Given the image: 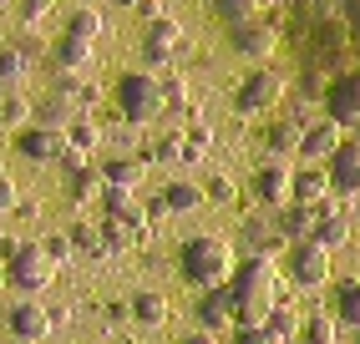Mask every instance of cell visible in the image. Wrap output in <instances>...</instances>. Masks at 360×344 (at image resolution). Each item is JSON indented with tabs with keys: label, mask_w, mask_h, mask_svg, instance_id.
Returning a JSON list of instances; mask_svg holds the SVG:
<instances>
[{
	"label": "cell",
	"mask_w": 360,
	"mask_h": 344,
	"mask_svg": "<svg viewBox=\"0 0 360 344\" xmlns=\"http://www.w3.org/2000/svg\"><path fill=\"white\" fill-rule=\"evenodd\" d=\"M183 279L188 284H198V289H213V284H229V274H233V249H229V243L224 238H188L183 243Z\"/></svg>",
	"instance_id": "6da1fadb"
},
{
	"label": "cell",
	"mask_w": 360,
	"mask_h": 344,
	"mask_svg": "<svg viewBox=\"0 0 360 344\" xmlns=\"http://www.w3.org/2000/svg\"><path fill=\"white\" fill-rule=\"evenodd\" d=\"M56 279V263L46 258L41 243H15L11 258H6V289H20L26 299H36L41 289H51Z\"/></svg>",
	"instance_id": "7a4b0ae2"
},
{
	"label": "cell",
	"mask_w": 360,
	"mask_h": 344,
	"mask_svg": "<svg viewBox=\"0 0 360 344\" xmlns=\"http://www.w3.org/2000/svg\"><path fill=\"white\" fill-rule=\"evenodd\" d=\"M112 96H117V112L127 121H158L162 117V81L153 71H127V77L112 86Z\"/></svg>",
	"instance_id": "3957f363"
},
{
	"label": "cell",
	"mask_w": 360,
	"mask_h": 344,
	"mask_svg": "<svg viewBox=\"0 0 360 344\" xmlns=\"http://www.w3.org/2000/svg\"><path fill=\"white\" fill-rule=\"evenodd\" d=\"M290 279L300 289H325L330 284V249L315 238H300L290 249Z\"/></svg>",
	"instance_id": "277c9868"
},
{
	"label": "cell",
	"mask_w": 360,
	"mask_h": 344,
	"mask_svg": "<svg viewBox=\"0 0 360 344\" xmlns=\"http://www.w3.org/2000/svg\"><path fill=\"white\" fill-rule=\"evenodd\" d=\"M15 152L26 157V162H56L66 152V127L26 121V127H15Z\"/></svg>",
	"instance_id": "5b68a950"
},
{
	"label": "cell",
	"mask_w": 360,
	"mask_h": 344,
	"mask_svg": "<svg viewBox=\"0 0 360 344\" xmlns=\"http://www.w3.org/2000/svg\"><path fill=\"white\" fill-rule=\"evenodd\" d=\"M254 198H259V208H284L295 198V167H284L279 157L274 162H264L259 172H254Z\"/></svg>",
	"instance_id": "8992f818"
},
{
	"label": "cell",
	"mask_w": 360,
	"mask_h": 344,
	"mask_svg": "<svg viewBox=\"0 0 360 344\" xmlns=\"http://www.w3.org/2000/svg\"><path fill=\"white\" fill-rule=\"evenodd\" d=\"M350 233H355L350 213L335 203V198H320V203H315V228H309V238L325 243V249L335 253V249H345V243H350Z\"/></svg>",
	"instance_id": "52a82bcc"
},
{
	"label": "cell",
	"mask_w": 360,
	"mask_h": 344,
	"mask_svg": "<svg viewBox=\"0 0 360 344\" xmlns=\"http://www.w3.org/2000/svg\"><path fill=\"white\" fill-rule=\"evenodd\" d=\"M229 41H233V51L238 56H249V61H269L274 56V46H279V31L269 26V20H244V26H229Z\"/></svg>",
	"instance_id": "ba28073f"
},
{
	"label": "cell",
	"mask_w": 360,
	"mask_h": 344,
	"mask_svg": "<svg viewBox=\"0 0 360 344\" xmlns=\"http://www.w3.org/2000/svg\"><path fill=\"white\" fill-rule=\"evenodd\" d=\"M279 96H284V81L274 77V71L259 66V71H249V77H244V86H238L233 102H238V112H269Z\"/></svg>",
	"instance_id": "9c48e42d"
},
{
	"label": "cell",
	"mask_w": 360,
	"mask_h": 344,
	"mask_svg": "<svg viewBox=\"0 0 360 344\" xmlns=\"http://www.w3.org/2000/svg\"><path fill=\"white\" fill-rule=\"evenodd\" d=\"M6 329L15 334V339H46V334H51L56 324H51V309H41L36 299H20V304H11L6 309Z\"/></svg>",
	"instance_id": "30bf717a"
},
{
	"label": "cell",
	"mask_w": 360,
	"mask_h": 344,
	"mask_svg": "<svg viewBox=\"0 0 360 344\" xmlns=\"http://www.w3.org/2000/svg\"><path fill=\"white\" fill-rule=\"evenodd\" d=\"M340 142H345V127H340L335 117H325V121H315V127L300 132V157H304V162H330Z\"/></svg>",
	"instance_id": "8fae6325"
},
{
	"label": "cell",
	"mask_w": 360,
	"mask_h": 344,
	"mask_svg": "<svg viewBox=\"0 0 360 344\" xmlns=\"http://www.w3.org/2000/svg\"><path fill=\"white\" fill-rule=\"evenodd\" d=\"M330 192H340V198H355L360 192V142H340L330 157Z\"/></svg>",
	"instance_id": "7c38bea8"
},
{
	"label": "cell",
	"mask_w": 360,
	"mask_h": 344,
	"mask_svg": "<svg viewBox=\"0 0 360 344\" xmlns=\"http://www.w3.org/2000/svg\"><path fill=\"white\" fill-rule=\"evenodd\" d=\"M325 112L340 121V127L360 117V71H350V77H335V81L325 86Z\"/></svg>",
	"instance_id": "4fadbf2b"
},
{
	"label": "cell",
	"mask_w": 360,
	"mask_h": 344,
	"mask_svg": "<svg viewBox=\"0 0 360 344\" xmlns=\"http://www.w3.org/2000/svg\"><path fill=\"white\" fill-rule=\"evenodd\" d=\"M198 324H203V329H213V334L233 329V289H229V284L203 289V299H198Z\"/></svg>",
	"instance_id": "5bb4252c"
},
{
	"label": "cell",
	"mask_w": 360,
	"mask_h": 344,
	"mask_svg": "<svg viewBox=\"0 0 360 344\" xmlns=\"http://www.w3.org/2000/svg\"><path fill=\"white\" fill-rule=\"evenodd\" d=\"M71 117H77V102H71V77H61V81L31 107V121H46V127H66Z\"/></svg>",
	"instance_id": "9a60e30c"
},
{
	"label": "cell",
	"mask_w": 360,
	"mask_h": 344,
	"mask_svg": "<svg viewBox=\"0 0 360 344\" xmlns=\"http://www.w3.org/2000/svg\"><path fill=\"white\" fill-rule=\"evenodd\" d=\"M279 213V233L290 238V243H300V238H309V228H315V203H300V198H290L284 208H274Z\"/></svg>",
	"instance_id": "2e32d148"
},
{
	"label": "cell",
	"mask_w": 360,
	"mask_h": 344,
	"mask_svg": "<svg viewBox=\"0 0 360 344\" xmlns=\"http://www.w3.org/2000/svg\"><path fill=\"white\" fill-rule=\"evenodd\" d=\"M102 167H91V162H82V167H71L66 172V198L71 203H97L102 198Z\"/></svg>",
	"instance_id": "e0dca14e"
},
{
	"label": "cell",
	"mask_w": 360,
	"mask_h": 344,
	"mask_svg": "<svg viewBox=\"0 0 360 344\" xmlns=\"http://www.w3.org/2000/svg\"><path fill=\"white\" fill-rule=\"evenodd\" d=\"M31 77V46H0V91H20Z\"/></svg>",
	"instance_id": "ac0fdd59"
},
{
	"label": "cell",
	"mask_w": 360,
	"mask_h": 344,
	"mask_svg": "<svg viewBox=\"0 0 360 344\" xmlns=\"http://www.w3.org/2000/svg\"><path fill=\"white\" fill-rule=\"evenodd\" d=\"M127 304H132V324H142V329H158L162 319H167V299H162L158 289H137Z\"/></svg>",
	"instance_id": "d6986e66"
},
{
	"label": "cell",
	"mask_w": 360,
	"mask_h": 344,
	"mask_svg": "<svg viewBox=\"0 0 360 344\" xmlns=\"http://www.w3.org/2000/svg\"><path fill=\"white\" fill-rule=\"evenodd\" d=\"M295 198L300 203L330 198V167H295Z\"/></svg>",
	"instance_id": "ffe728a7"
},
{
	"label": "cell",
	"mask_w": 360,
	"mask_h": 344,
	"mask_svg": "<svg viewBox=\"0 0 360 344\" xmlns=\"http://www.w3.org/2000/svg\"><path fill=\"white\" fill-rule=\"evenodd\" d=\"M162 198H167V208L173 213H198L208 198H203V183H193V178H178V183H167L162 187Z\"/></svg>",
	"instance_id": "44dd1931"
},
{
	"label": "cell",
	"mask_w": 360,
	"mask_h": 344,
	"mask_svg": "<svg viewBox=\"0 0 360 344\" xmlns=\"http://www.w3.org/2000/svg\"><path fill=\"white\" fill-rule=\"evenodd\" d=\"M91 61V41H77V36H61L56 46H51V66L56 71H82Z\"/></svg>",
	"instance_id": "7402d4cb"
},
{
	"label": "cell",
	"mask_w": 360,
	"mask_h": 344,
	"mask_svg": "<svg viewBox=\"0 0 360 344\" xmlns=\"http://www.w3.org/2000/svg\"><path fill=\"white\" fill-rule=\"evenodd\" d=\"M102 183L107 187H142V157H112V162H102Z\"/></svg>",
	"instance_id": "603a6c76"
},
{
	"label": "cell",
	"mask_w": 360,
	"mask_h": 344,
	"mask_svg": "<svg viewBox=\"0 0 360 344\" xmlns=\"http://www.w3.org/2000/svg\"><path fill=\"white\" fill-rule=\"evenodd\" d=\"M142 162H162V167H183V132H162L158 142L142 147Z\"/></svg>",
	"instance_id": "cb8c5ba5"
},
{
	"label": "cell",
	"mask_w": 360,
	"mask_h": 344,
	"mask_svg": "<svg viewBox=\"0 0 360 344\" xmlns=\"http://www.w3.org/2000/svg\"><path fill=\"white\" fill-rule=\"evenodd\" d=\"M102 31H107V20H102L97 6H82V11L66 15V36H77V41H97Z\"/></svg>",
	"instance_id": "d4e9b609"
},
{
	"label": "cell",
	"mask_w": 360,
	"mask_h": 344,
	"mask_svg": "<svg viewBox=\"0 0 360 344\" xmlns=\"http://www.w3.org/2000/svg\"><path fill=\"white\" fill-rule=\"evenodd\" d=\"M71 249L86 253V258H107V238H102V223H71Z\"/></svg>",
	"instance_id": "484cf974"
},
{
	"label": "cell",
	"mask_w": 360,
	"mask_h": 344,
	"mask_svg": "<svg viewBox=\"0 0 360 344\" xmlns=\"http://www.w3.org/2000/svg\"><path fill=\"white\" fill-rule=\"evenodd\" d=\"M102 238H107V253H127L142 233L127 223V218H112V213H102Z\"/></svg>",
	"instance_id": "4316f807"
},
{
	"label": "cell",
	"mask_w": 360,
	"mask_h": 344,
	"mask_svg": "<svg viewBox=\"0 0 360 344\" xmlns=\"http://www.w3.org/2000/svg\"><path fill=\"white\" fill-rule=\"evenodd\" d=\"M264 329H269V334L284 344L290 334H300V314H295L290 304H284V299H274V304H269V314H264Z\"/></svg>",
	"instance_id": "83f0119b"
},
{
	"label": "cell",
	"mask_w": 360,
	"mask_h": 344,
	"mask_svg": "<svg viewBox=\"0 0 360 344\" xmlns=\"http://www.w3.org/2000/svg\"><path fill=\"white\" fill-rule=\"evenodd\" d=\"M300 121H279V127H269V132H264V142H269V152L274 157H295L300 152Z\"/></svg>",
	"instance_id": "f1b7e54d"
},
{
	"label": "cell",
	"mask_w": 360,
	"mask_h": 344,
	"mask_svg": "<svg viewBox=\"0 0 360 344\" xmlns=\"http://www.w3.org/2000/svg\"><path fill=\"white\" fill-rule=\"evenodd\" d=\"M31 107L36 102H26V96H20V91H0V127H26V121H31Z\"/></svg>",
	"instance_id": "f546056e"
},
{
	"label": "cell",
	"mask_w": 360,
	"mask_h": 344,
	"mask_svg": "<svg viewBox=\"0 0 360 344\" xmlns=\"http://www.w3.org/2000/svg\"><path fill=\"white\" fill-rule=\"evenodd\" d=\"M66 142L82 147V152H97V147H102V127H97L91 117H71V121H66Z\"/></svg>",
	"instance_id": "4dcf8cb0"
},
{
	"label": "cell",
	"mask_w": 360,
	"mask_h": 344,
	"mask_svg": "<svg viewBox=\"0 0 360 344\" xmlns=\"http://www.w3.org/2000/svg\"><path fill=\"white\" fill-rule=\"evenodd\" d=\"M142 41H148V46H167V51H173V46L183 41V26H178L173 15H153V20H148V36H142Z\"/></svg>",
	"instance_id": "1f68e13d"
},
{
	"label": "cell",
	"mask_w": 360,
	"mask_h": 344,
	"mask_svg": "<svg viewBox=\"0 0 360 344\" xmlns=\"http://www.w3.org/2000/svg\"><path fill=\"white\" fill-rule=\"evenodd\" d=\"M162 112H193V91L183 77H162Z\"/></svg>",
	"instance_id": "d6a6232c"
},
{
	"label": "cell",
	"mask_w": 360,
	"mask_h": 344,
	"mask_svg": "<svg viewBox=\"0 0 360 344\" xmlns=\"http://www.w3.org/2000/svg\"><path fill=\"white\" fill-rule=\"evenodd\" d=\"M213 11H219L224 26H244V20H254V15H259L254 0H213Z\"/></svg>",
	"instance_id": "836d02e7"
},
{
	"label": "cell",
	"mask_w": 360,
	"mask_h": 344,
	"mask_svg": "<svg viewBox=\"0 0 360 344\" xmlns=\"http://www.w3.org/2000/svg\"><path fill=\"white\" fill-rule=\"evenodd\" d=\"M335 309H340V319L350 329H360V279L340 284V299H335Z\"/></svg>",
	"instance_id": "e575fe53"
},
{
	"label": "cell",
	"mask_w": 360,
	"mask_h": 344,
	"mask_svg": "<svg viewBox=\"0 0 360 344\" xmlns=\"http://www.w3.org/2000/svg\"><path fill=\"white\" fill-rule=\"evenodd\" d=\"M300 339H304V344H330V339H335V319H330V314L304 319V324H300Z\"/></svg>",
	"instance_id": "d590c367"
},
{
	"label": "cell",
	"mask_w": 360,
	"mask_h": 344,
	"mask_svg": "<svg viewBox=\"0 0 360 344\" xmlns=\"http://www.w3.org/2000/svg\"><path fill=\"white\" fill-rule=\"evenodd\" d=\"M203 198H208V203H233V198H238V187H233V178L213 172V178L203 183Z\"/></svg>",
	"instance_id": "8d00e7d4"
},
{
	"label": "cell",
	"mask_w": 360,
	"mask_h": 344,
	"mask_svg": "<svg viewBox=\"0 0 360 344\" xmlns=\"http://www.w3.org/2000/svg\"><path fill=\"white\" fill-rule=\"evenodd\" d=\"M41 249H46V258H51L56 268H61V263H71V253H77V249H71V238H66V233H51V238L41 243Z\"/></svg>",
	"instance_id": "74e56055"
},
{
	"label": "cell",
	"mask_w": 360,
	"mask_h": 344,
	"mask_svg": "<svg viewBox=\"0 0 360 344\" xmlns=\"http://www.w3.org/2000/svg\"><path fill=\"white\" fill-rule=\"evenodd\" d=\"M233 344H279L264 324H233Z\"/></svg>",
	"instance_id": "f35d334b"
},
{
	"label": "cell",
	"mask_w": 360,
	"mask_h": 344,
	"mask_svg": "<svg viewBox=\"0 0 360 344\" xmlns=\"http://www.w3.org/2000/svg\"><path fill=\"white\" fill-rule=\"evenodd\" d=\"M46 15H51V0H20V20L26 26H41Z\"/></svg>",
	"instance_id": "ab89813d"
},
{
	"label": "cell",
	"mask_w": 360,
	"mask_h": 344,
	"mask_svg": "<svg viewBox=\"0 0 360 344\" xmlns=\"http://www.w3.org/2000/svg\"><path fill=\"white\" fill-rule=\"evenodd\" d=\"M142 213H148V228H158V223H167V218H173V208H167L162 192H158L153 203H142Z\"/></svg>",
	"instance_id": "60d3db41"
},
{
	"label": "cell",
	"mask_w": 360,
	"mask_h": 344,
	"mask_svg": "<svg viewBox=\"0 0 360 344\" xmlns=\"http://www.w3.org/2000/svg\"><path fill=\"white\" fill-rule=\"evenodd\" d=\"M15 208H20V187H15L11 178H0V218L15 213Z\"/></svg>",
	"instance_id": "b9f144b4"
},
{
	"label": "cell",
	"mask_w": 360,
	"mask_h": 344,
	"mask_svg": "<svg viewBox=\"0 0 360 344\" xmlns=\"http://www.w3.org/2000/svg\"><path fill=\"white\" fill-rule=\"evenodd\" d=\"M142 61H148V66H167V61H173V51H167V46H148V41H142Z\"/></svg>",
	"instance_id": "7bdbcfd3"
},
{
	"label": "cell",
	"mask_w": 360,
	"mask_h": 344,
	"mask_svg": "<svg viewBox=\"0 0 360 344\" xmlns=\"http://www.w3.org/2000/svg\"><path fill=\"white\" fill-rule=\"evenodd\" d=\"M183 344H219V334H213V329H203V324H198V329H193V334H188Z\"/></svg>",
	"instance_id": "ee69618b"
},
{
	"label": "cell",
	"mask_w": 360,
	"mask_h": 344,
	"mask_svg": "<svg viewBox=\"0 0 360 344\" xmlns=\"http://www.w3.org/2000/svg\"><path fill=\"white\" fill-rule=\"evenodd\" d=\"M107 319H112V324H122V319H132V304H112V309H107Z\"/></svg>",
	"instance_id": "f6af8a7d"
},
{
	"label": "cell",
	"mask_w": 360,
	"mask_h": 344,
	"mask_svg": "<svg viewBox=\"0 0 360 344\" xmlns=\"http://www.w3.org/2000/svg\"><path fill=\"white\" fill-rule=\"evenodd\" d=\"M112 6H142V0H112Z\"/></svg>",
	"instance_id": "bcb514c9"
},
{
	"label": "cell",
	"mask_w": 360,
	"mask_h": 344,
	"mask_svg": "<svg viewBox=\"0 0 360 344\" xmlns=\"http://www.w3.org/2000/svg\"><path fill=\"white\" fill-rule=\"evenodd\" d=\"M0 289H6V258H0Z\"/></svg>",
	"instance_id": "7dc6e473"
},
{
	"label": "cell",
	"mask_w": 360,
	"mask_h": 344,
	"mask_svg": "<svg viewBox=\"0 0 360 344\" xmlns=\"http://www.w3.org/2000/svg\"><path fill=\"white\" fill-rule=\"evenodd\" d=\"M355 344H360V329H355Z\"/></svg>",
	"instance_id": "c3c4849f"
},
{
	"label": "cell",
	"mask_w": 360,
	"mask_h": 344,
	"mask_svg": "<svg viewBox=\"0 0 360 344\" xmlns=\"http://www.w3.org/2000/svg\"><path fill=\"white\" fill-rule=\"evenodd\" d=\"M330 344H340V339H330Z\"/></svg>",
	"instance_id": "681fc988"
},
{
	"label": "cell",
	"mask_w": 360,
	"mask_h": 344,
	"mask_svg": "<svg viewBox=\"0 0 360 344\" xmlns=\"http://www.w3.org/2000/svg\"><path fill=\"white\" fill-rule=\"evenodd\" d=\"M0 6H6V0H0Z\"/></svg>",
	"instance_id": "f907efd6"
}]
</instances>
